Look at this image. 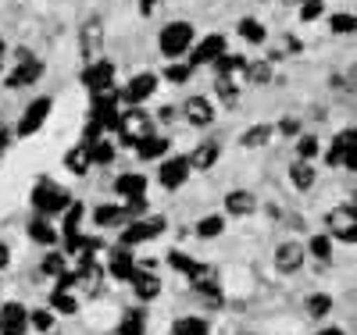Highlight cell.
Returning a JSON list of instances; mask_svg holds the SVG:
<instances>
[{
    "label": "cell",
    "instance_id": "12",
    "mask_svg": "<svg viewBox=\"0 0 357 335\" xmlns=\"http://www.w3.org/2000/svg\"><path fill=\"white\" fill-rule=\"evenodd\" d=\"M325 225H329L333 239H340V242H354V239H357V210H354V203H340V207H333L329 215H325Z\"/></svg>",
    "mask_w": 357,
    "mask_h": 335
},
{
    "label": "cell",
    "instance_id": "3",
    "mask_svg": "<svg viewBox=\"0 0 357 335\" xmlns=\"http://www.w3.org/2000/svg\"><path fill=\"white\" fill-rule=\"evenodd\" d=\"M33 207L40 218H50V215H61V210L72 207V193L65 186H57L50 178H40L33 186Z\"/></svg>",
    "mask_w": 357,
    "mask_h": 335
},
{
    "label": "cell",
    "instance_id": "33",
    "mask_svg": "<svg viewBox=\"0 0 357 335\" xmlns=\"http://www.w3.org/2000/svg\"><path fill=\"white\" fill-rule=\"evenodd\" d=\"M114 335H146V321H143V311H129L122 318V325H118Z\"/></svg>",
    "mask_w": 357,
    "mask_h": 335
},
{
    "label": "cell",
    "instance_id": "36",
    "mask_svg": "<svg viewBox=\"0 0 357 335\" xmlns=\"http://www.w3.org/2000/svg\"><path fill=\"white\" fill-rule=\"evenodd\" d=\"M82 215H86V207L79 200H72V207L65 210V239L79 235V225H82Z\"/></svg>",
    "mask_w": 357,
    "mask_h": 335
},
{
    "label": "cell",
    "instance_id": "45",
    "mask_svg": "<svg viewBox=\"0 0 357 335\" xmlns=\"http://www.w3.org/2000/svg\"><path fill=\"white\" fill-rule=\"evenodd\" d=\"M29 325H33L40 335H47V332L54 328V314H50V311H36V314H29Z\"/></svg>",
    "mask_w": 357,
    "mask_h": 335
},
{
    "label": "cell",
    "instance_id": "52",
    "mask_svg": "<svg viewBox=\"0 0 357 335\" xmlns=\"http://www.w3.org/2000/svg\"><path fill=\"white\" fill-rule=\"evenodd\" d=\"M158 118H161V121H172V118H175V107H161Z\"/></svg>",
    "mask_w": 357,
    "mask_h": 335
},
{
    "label": "cell",
    "instance_id": "4",
    "mask_svg": "<svg viewBox=\"0 0 357 335\" xmlns=\"http://www.w3.org/2000/svg\"><path fill=\"white\" fill-rule=\"evenodd\" d=\"M114 132H118V143H122V146H139L146 136H154V121H151V114H143L139 107H126L122 114H118Z\"/></svg>",
    "mask_w": 357,
    "mask_h": 335
},
{
    "label": "cell",
    "instance_id": "17",
    "mask_svg": "<svg viewBox=\"0 0 357 335\" xmlns=\"http://www.w3.org/2000/svg\"><path fill=\"white\" fill-rule=\"evenodd\" d=\"M114 193L122 196L126 203H132V200H146V175H139V171L118 175V178H114Z\"/></svg>",
    "mask_w": 357,
    "mask_h": 335
},
{
    "label": "cell",
    "instance_id": "24",
    "mask_svg": "<svg viewBox=\"0 0 357 335\" xmlns=\"http://www.w3.org/2000/svg\"><path fill=\"white\" fill-rule=\"evenodd\" d=\"M132 293L146 303V299H154V296H161V279L154 275V271H136V275H132Z\"/></svg>",
    "mask_w": 357,
    "mask_h": 335
},
{
    "label": "cell",
    "instance_id": "48",
    "mask_svg": "<svg viewBox=\"0 0 357 335\" xmlns=\"http://www.w3.org/2000/svg\"><path fill=\"white\" fill-rule=\"evenodd\" d=\"M11 139H15V136H11L8 129H0V157L8 154V146H11Z\"/></svg>",
    "mask_w": 357,
    "mask_h": 335
},
{
    "label": "cell",
    "instance_id": "37",
    "mask_svg": "<svg viewBox=\"0 0 357 335\" xmlns=\"http://www.w3.org/2000/svg\"><path fill=\"white\" fill-rule=\"evenodd\" d=\"M50 307H54L57 314H75V311H79V299H75L72 293L54 289V293H50Z\"/></svg>",
    "mask_w": 357,
    "mask_h": 335
},
{
    "label": "cell",
    "instance_id": "55",
    "mask_svg": "<svg viewBox=\"0 0 357 335\" xmlns=\"http://www.w3.org/2000/svg\"><path fill=\"white\" fill-rule=\"evenodd\" d=\"M301 4H304V0H301Z\"/></svg>",
    "mask_w": 357,
    "mask_h": 335
},
{
    "label": "cell",
    "instance_id": "29",
    "mask_svg": "<svg viewBox=\"0 0 357 335\" xmlns=\"http://www.w3.org/2000/svg\"><path fill=\"white\" fill-rule=\"evenodd\" d=\"M236 33H240V40H247V43H254V47H261V43L268 40V29H264L257 18H240V22H236Z\"/></svg>",
    "mask_w": 357,
    "mask_h": 335
},
{
    "label": "cell",
    "instance_id": "34",
    "mask_svg": "<svg viewBox=\"0 0 357 335\" xmlns=\"http://www.w3.org/2000/svg\"><path fill=\"white\" fill-rule=\"evenodd\" d=\"M222 232H225V218H222V215H207V218L197 221V235H200V239H215V235H222Z\"/></svg>",
    "mask_w": 357,
    "mask_h": 335
},
{
    "label": "cell",
    "instance_id": "42",
    "mask_svg": "<svg viewBox=\"0 0 357 335\" xmlns=\"http://www.w3.org/2000/svg\"><path fill=\"white\" fill-rule=\"evenodd\" d=\"M307 254L318 257V260H329V257H333V239H329V235H314V239L307 242Z\"/></svg>",
    "mask_w": 357,
    "mask_h": 335
},
{
    "label": "cell",
    "instance_id": "16",
    "mask_svg": "<svg viewBox=\"0 0 357 335\" xmlns=\"http://www.w3.org/2000/svg\"><path fill=\"white\" fill-rule=\"evenodd\" d=\"M218 157H222V143L218 139H204V143H197L193 150H190V171H211L215 164H218Z\"/></svg>",
    "mask_w": 357,
    "mask_h": 335
},
{
    "label": "cell",
    "instance_id": "43",
    "mask_svg": "<svg viewBox=\"0 0 357 335\" xmlns=\"http://www.w3.org/2000/svg\"><path fill=\"white\" fill-rule=\"evenodd\" d=\"M40 271H43V275H61V271H68L65 267V254H57V250H50L47 257H43V264H40Z\"/></svg>",
    "mask_w": 357,
    "mask_h": 335
},
{
    "label": "cell",
    "instance_id": "6",
    "mask_svg": "<svg viewBox=\"0 0 357 335\" xmlns=\"http://www.w3.org/2000/svg\"><path fill=\"white\" fill-rule=\"evenodd\" d=\"M357 132L354 129H343V132H336L333 136V146L325 150V164L329 168H357V139H354Z\"/></svg>",
    "mask_w": 357,
    "mask_h": 335
},
{
    "label": "cell",
    "instance_id": "44",
    "mask_svg": "<svg viewBox=\"0 0 357 335\" xmlns=\"http://www.w3.org/2000/svg\"><path fill=\"white\" fill-rule=\"evenodd\" d=\"M325 15V0H304L301 4V22H318Z\"/></svg>",
    "mask_w": 357,
    "mask_h": 335
},
{
    "label": "cell",
    "instance_id": "27",
    "mask_svg": "<svg viewBox=\"0 0 357 335\" xmlns=\"http://www.w3.org/2000/svg\"><path fill=\"white\" fill-rule=\"evenodd\" d=\"M136 154H139V161H161L165 154H168V136H146L139 146H136Z\"/></svg>",
    "mask_w": 357,
    "mask_h": 335
},
{
    "label": "cell",
    "instance_id": "51",
    "mask_svg": "<svg viewBox=\"0 0 357 335\" xmlns=\"http://www.w3.org/2000/svg\"><path fill=\"white\" fill-rule=\"evenodd\" d=\"M286 47H289V54H301L304 47H301V40H296V36H286Z\"/></svg>",
    "mask_w": 357,
    "mask_h": 335
},
{
    "label": "cell",
    "instance_id": "2",
    "mask_svg": "<svg viewBox=\"0 0 357 335\" xmlns=\"http://www.w3.org/2000/svg\"><path fill=\"white\" fill-rule=\"evenodd\" d=\"M193 40H197L193 22H168L161 33H158V50H161L168 61H178V57L190 54Z\"/></svg>",
    "mask_w": 357,
    "mask_h": 335
},
{
    "label": "cell",
    "instance_id": "25",
    "mask_svg": "<svg viewBox=\"0 0 357 335\" xmlns=\"http://www.w3.org/2000/svg\"><path fill=\"white\" fill-rule=\"evenodd\" d=\"M168 264H172L175 271H183V275H186V279H193V282H197V279H207V264H200V260L186 257L183 250H172V254H168Z\"/></svg>",
    "mask_w": 357,
    "mask_h": 335
},
{
    "label": "cell",
    "instance_id": "13",
    "mask_svg": "<svg viewBox=\"0 0 357 335\" xmlns=\"http://www.w3.org/2000/svg\"><path fill=\"white\" fill-rule=\"evenodd\" d=\"M222 54H229V40H225L222 33H211V36H204L200 43L190 47V65H193V68H200V65H215Z\"/></svg>",
    "mask_w": 357,
    "mask_h": 335
},
{
    "label": "cell",
    "instance_id": "32",
    "mask_svg": "<svg viewBox=\"0 0 357 335\" xmlns=\"http://www.w3.org/2000/svg\"><path fill=\"white\" fill-rule=\"evenodd\" d=\"M243 79L250 86H268V82H272V65H268V61H247Z\"/></svg>",
    "mask_w": 357,
    "mask_h": 335
},
{
    "label": "cell",
    "instance_id": "22",
    "mask_svg": "<svg viewBox=\"0 0 357 335\" xmlns=\"http://www.w3.org/2000/svg\"><path fill=\"white\" fill-rule=\"evenodd\" d=\"M136 271H139V264H136L132 250L118 247V250L111 254V275H114L118 282H132V275H136Z\"/></svg>",
    "mask_w": 357,
    "mask_h": 335
},
{
    "label": "cell",
    "instance_id": "10",
    "mask_svg": "<svg viewBox=\"0 0 357 335\" xmlns=\"http://www.w3.org/2000/svg\"><path fill=\"white\" fill-rule=\"evenodd\" d=\"M168 228V221L165 218H136V221H129L126 228H122V247L129 250V247H139V242H151V239H158L161 232Z\"/></svg>",
    "mask_w": 357,
    "mask_h": 335
},
{
    "label": "cell",
    "instance_id": "18",
    "mask_svg": "<svg viewBox=\"0 0 357 335\" xmlns=\"http://www.w3.org/2000/svg\"><path fill=\"white\" fill-rule=\"evenodd\" d=\"M183 118L190 121V125H197V129H207L215 121V104L207 97H190L183 104Z\"/></svg>",
    "mask_w": 357,
    "mask_h": 335
},
{
    "label": "cell",
    "instance_id": "1",
    "mask_svg": "<svg viewBox=\"0 0 357 335\" xmlns=\"http://www.w3.org/2000/svg\"><path fill=\"white\" fill-rule=\"evenodd\" d=\"M243 72H247L243 54H222L215 61V93L225 107H236V100H240V89L247 86Z\"/></svg>",
    "mask_w": 357,
    "mask_h": 335
},
{
    "label": "cell",
    "instance_id": "46",
    "mask_svg": "<svg viewBox=\"0 0 357 335\" xmlns=\"http://www.w3.org/2000/svg\"><path fill=\"white\" fill-rule=\"evenodd\" d=\"M329 29H333V33H354V15H333L329 18Z\"/></svg>",
    "mask_w": 357,
    "mask_h": 335
},
{
    "label": "cell",
    "instance_id": "19",
    "mask_svg": "<svg viewBox=\"0 0 357 335\" xmlns=\"http://www.w3.org/2000/svg\"><path fill=\"white\" fill-rule=\"evenodd\" d=\"M25 328H29V311L22 303H4V307H0V332L4 335H25Z\"/></svg>",
    "mask_w": 357,
    "mask_h": 335
},
{
    "label": "cell",
    "instance_id": "28",
    "mask_svg": "<svg viewBox=\"0 0 357 335\" xmlns=\"http://www.w3.org/2000/svg\"><path fill=\"white\" fill-rule=\"evenodd\" d=\"M29 239H33V242H40V247H54V242H57V232H54V225L47 221V218H33V221H29Z\"/></svg>",
    "mask_w": 357,
    "mask_h": 335
},
{
    "label": "cell",
    "instance_id": "9",
    "mask_svg": "<svg viewBox=\"0 0 357 335\" xmlns=\"http://www.w3.org/2000/svg\"><path fill=\"white\" fill-rule=\"evenodd\" d=\"M118 89H107V93H97V97H89V118L97 121V125L104 129V132H114V125H118Z\"/></svg>",
    "mask_w": 357,
    "mask_h": 335
},
{
    "label": "cell",
    "instance_id": "40",
    "mask_svg": "<svg viewBox=\"0 0 357 335\" xmlns=\"http://www.w3.org/2000/svg\"><path fill=\"white\" fill-rule=\"evenodd\" d=\"M304 307H307V314H311V318H325V314L333 311V296L314 293V296H307V303H304Z\"/></svg>",
    "mask_w": 357,
    "mask_h": 335
},
{
    "label": "cell",
    "instance_id": "8",
    "mask_svg": "<svg viewBox=\"0 0 357 335\" xmlns=\"http://www.w3.org/2000/svg\"><path fill=\"white\" fill-rule=\"evenodd\" d=\"M104 50V18L100 15H89L82 25H79V54L82 61L89 65V61H97Z\"/></svg>",
    "mask_w": 357,
    "mask_h": 335
},
{
    "label": "cell",
    "instance_id": "35",
    "mask_svg": "<svg viewBox=\"0 0 357 335\" xmlns=\"http://www.w3.org/2000/svg\"><path fill=\"white\" fill-rule=\"evenodd\" d=\"M172 335H211V328H207V321H200V318H178Z\"/></svg>",
    "mask_w": 357,
    "mask_h": 335
},
{
    "label": "cell",
    "instance_id": "15",
    "mask_svg": "<svg viewBox=\"0 0 357 335\" xmlns=\"http://www.w3.org/2000/svg\"><path fill=\"white\" fill-rule=\"evenodd\" d=\"M190 178V161L186 157H161V168H158V182L175 193V189H183V182Z\"/></svg>",
    "mask_w": 357,
    "mask_h": 335
},
{
    "label": "cell",
    "instance_id": "23",
    "mask_svg": "<svg viewBox=\"0 0 357 335\" xmlns=\"http://www.w3.org/2000/svg\"><path fill=\"white\" fill-rule=\"evenodd\" d=\"M225 210H229V215H236V218H247V215H254V210H257V196L247 193V189H229L225 193Z\"/></svg>",
    "mask_w": 357,
    "mask_h": 335
},
{
    "label": "cell",
    "instance_id": "31",
    "mask_svg": "<svg viewBox=\"0 0 357 335\" xmlns=\"http://www.w3.org/2000/svg\"><path fill=\"white\" fill-rule=\"evenodd\" d=\"M272 136H275V129H272V125H250V129H243V132H240V146L254 150V146H264Z\"/></svg>",
    "mask_w": 357,
    "mask_h": 335
},
{
    "label": "cell",
    "instance_id": "20",
    "mask_svg": "<svg viewBox=\"0 0 357 335\" xmlns=\"http://www.w3.org/2000/svg\"><path fill=\"white\" fill-rule=\"evenodd\" d=\"M304 257H307V250L301 247V242H282V247H275V271L293 275V271L304 264Z\"/></svg>",
    "mask_w": 357,
    "mask_h": 335
},
{
    "label": "cell",
    "instance_id": "39",
    "mask_svg": "<svg viewBox=\"0 0 357 335\" xmlns=\"http://www.w3.org/2000/svg\"><path fill=\"white\" fill-rule=\"evenodd\" d=\"M314 157H318V139L301 132L296 136V161H314Z\"/></svg>",
    "mask_w": 357,
    "mask_h": 335
},
{
    "label": "cell",
    "instance_id": "7",
    "mask_svg": "<svg viewBox=\"0 0 357 335\" xmlns=\"http://www.w3.org/2000/svg\"><path fill=\"white\" fill-rule=\"evenodd\" d=\"M158 75L154 72H139V75H132L122 89H118V100H122L126 107H139L143 100H151L154 93H158Z\"/></svg>",
    "mask_w": 357,
    "mask_h": 335
},
{
    "label": "cell",
    "instance_id": "21",
    "mask_svg": "<svg viewBox=\"0 0 357 335\" xmlns=\"http://www.w3.org/2000/svg\"><path fill=\"white\" fill-rule=\"evenodd\" d=\"M75 279H79L75 289H82L86 296H97V293L104 289V271H100L93 260H82V264L75 267Z\"/></svg>",
    "mask_w": 357,
    "mask_h": 335
},
{
    "label": "cell",
    "instance_id": "50",
    "mask_svg": "<svg viewBox=\"0 0 357 335\" xmlns=\"http://www.w3.org/2000/svg\"><path fill=\"white\" fill-rule=\"evenodd\" d=\"M8 264H11V250L4 247V242H0V271H4Z\"/></svg>",
    "mask_w": 357,
    "mask_h": 335
},
{
    "label": "cell",
    "instance_id": "26",
    "mask_svg": "<svg viewBox=\"0 0 357 335\" xmlns=\"http://www.w3.org/2000/svg\"><path fill=\"white\" fill-rule=\"evenodd\" d=\"M314 178H318V171H314L311 161H293V164H289V182H293L296 193H307V189L314 186Z\"/></svg>",
    "mask_w": 357,
    "mask_h": 335
},
{
    "label": "cell",
    "instance_id": "47",
    "mask_svg": "<svg viewBox=\"0 0 357 335\" xmlns=\"http://www.w3.org/2000/svg\"><path fill=\"white\" fill-rule=\"evenodd\" d=\"M275 132H279V136H301V132H304V125H301L296 118H282Z\"/></svg>",
    "mask_w": 357,
    "mask_h": 335
},
{
    "label": "cell",
    "instance_id": "5",
    "mask_svg": "<svg viewBox=\"0 0 357 335\" xmlns=\"http://www.w3.org/2000/svg\"><path fill=\"white\" fill-rule=\"evenodd\" d=\"M50 111H54V100H50V97H36L33 104H29V107L22 111V118H18V125H15V132H11V136H18V139L36 136V132L47 125Z\"/></svg>",
    "mask_w": 357,
    "mask_h": 335
},
{
    "label": "cell",
    "instance_id": "11",
    "mask_svg": "<svg viewBox=\"0 0 357 335\" xmlns=\"http://www.w3.org/2000/svg\"><path fill=\"white\" fill-rule=\"evenodd\" d=\"M82 86L89 89V97H97V93H107V89H114V65H111L107 57L89 61V65L82 68Z\"/></svg>",
    "mask_w": 357,
    "mask_h": 335
},
{
    "label": "cell",
    "instance_id": "14",
    "mask_svg": "<svg viewBox=\"0 0 357 335\" xmlns=\"http://www.w3.org/2000/svg\"><path fill=\"white\" fill-rule=\"evenodd\" d=\"M43 75V61L33 54V57H25V61H15V68L8 72V89H25V86H36Z\"/></svg>",
    "mask_w": 357,
    "mask_h": 335
},
{
    "label": "cell",
    "instance_id": "53",
    "mask_svg": "<svg viewBox=\"0 0 357 335\" xmlns=\"http://www.w3.org/2000/svg\"><path fill=\"white\" fill-rule=\"evenodd\" d=\"M314 335H347L343 328H321V332H314Z\"/></svg>",
    "mask_w": 357,
    "mask_h": 335
},
{
    "label": "cell",
    "instance_id": "30",
    "mask_svg": "<svg viewBox=\"0 0 357 335\" xmlns=\"http://www.w3.org/2000/svg\"><path fill=\"white\" fill-rule=\"evenodd\" d=\"M89 164H93V161H89V146H72L68 150V154H65V168L72 171V175H86L89 171Z\"/></svg>",
    "mask_w": 357,
    "mask_h": 335
},
{
    "label": "cell",
    "instance_id": "38",
    "mask_svg": "<svg viewBox=\"0 0 357 335\" xmlns=\"http://www.w3.org/2000/svg\"><path fill=\"white\" fill-rule=\"evenodd\" d=\"M165 79H168L172 86H183L186 79H193V65H190V61H175V65L165 68Z\"/></svg>",
    "mask_w": 357,
    "mask_h": 335
},
{
    "label": "cell",
    "instance_id": "41",
    "mask_svg": "<svg viewBox=\"0 0 357 335\" xmlns=\"http://www.w3.org/2000/svg\"><path fill=\"white\" fill-rule=\"evenodd\" d=\"M89 161H93V164H111L114 161V143L97 139L93 146H89Z\"/></svg>",
    "mask_w": 357,
    "mask_h": 335
},
{
    "label": "cell",
    "instance_id": "49",
    "mask_svg": "<svg viewBox=\"0 0 357 335\" xmlns=\"http://www.w3.org/2000/svg\"><path fill=\"white\" fill-rule=\"evenodd\" d=\"M158 4H161V0H139V15H154Z\"/></svg>",
    "mask_w": 357,
    "mask_h": 335
},
{
    "label": "cell",
    "instance_id": "54",
    "mask_svg": "<svg viewBox=\"0 0 357 335\" xmlns=\"http://www.w3.org/2000/svg\"><path fill=\"white\" fill-rule=\"evenodd\" d=\"M4 50H8V43H4V36H0V57H4Z\"/></svg>",
    "mask_w": 357,
    "mask_h": 335
}]
</instances>
